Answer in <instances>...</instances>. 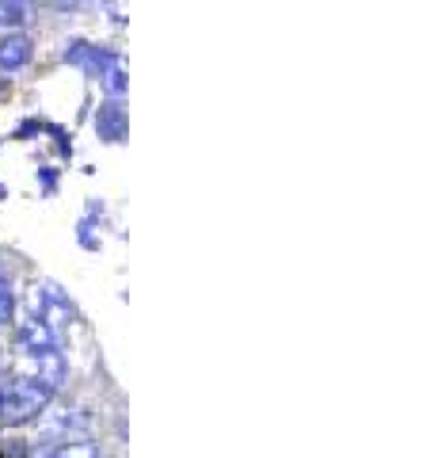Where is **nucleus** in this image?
Returning <instances> with one entry per match:
<instances>
[{
	"instance_id": "nucleus-2",
	"label": "nucleus",
	"mask_w": 434,
	"mask_h": 458,
	"mask_svg": "<svg viewBox=\"0 0 434 458\" xmlns=\"http://www.w3.org/2000/svg\"><path fill=\"white\" fill-rule=\"evenodd\" d=\"M31 306H35V318L42 325H50V328L72 321V306L65 302L62 294H57V286H35V291H31Z\"/></svg>"
},
{
	"instance_id": "nucleus-8",
	"label": "nucleus",
	"mask_w": 434,
	"mask_h": 458,
	"mask_svg": "<svg viewBox=\"0 0 434 458\" xmlns=\"http://www.w3.org/2000/svg\"><path fill=\"white\" fill-rule=\"evenodd\" d=\"M54 458H99V447L96 443H65L54 451Z\"/></svg>"
},
{
	"instance_id": "nucleus-9",
	"label": "nucleus",
	"mask_w": 434,
	"mask_h": 458,
	"mask_svg": "<svg viewBox=\"0 0 434 458\" xmlns=\"http://www.w3.org/2000/svg\"><path fill=\"white\" fill-rule=\"evenodd\" d=\"M27 20V8L23 4H16V0H0V27H20Z\"/></svg>"
},
{
	"instance_id": "nucleus-5",
	"label": "nucleus",
	"mask_w": 434,
	"mask_h": 458,
	"mask_svg": "<svg viewBox=\"0 0 434 458\" xmlns=\"http://www.w3.org/2000/svg\"><path fill=\"white\" fill-rule=\"evenodd\" d=\"M99 77H104V89L111 96L126 92V62L119 54H104V62H99Z\"/></svg>"
},
{
	"instance_id": "nucleus-6",
	"label": "nucleus",
	"mask_w": 434,
	"mask_h": 458,
	"mask_svg": "<svg viewBox=\"0 0 434 458\" xmlns=\"http://www.w3.org/2000/svg\"><path fill=\"white\" fill-rule=\"evenodd\" d=\"M96 126H99V138H107V141H122V134H126V114H122V107H119V104L99 107Z\"/></svg>"
},
{
	"instance_id": "nucleus-1",
	"label": "nucleus",
	"mask_w": 434,
	"mask_h": 458,
	"mask_svg": "<svg viewBox=\"0 0 434 458\" xmlns=\"http://www.w3.org/2000/svg\"><path fill=\"white\" fill-rule=\"evenodd\" d=\"M54 390L38 378H16L8 390H0V420L4 424H27L46 412Z\"/></svg>"
},
{
	"instance_id": "nucleus-3",
	"label": "nucleus",
	"mask_w": 434,
	"mask_h": 458,
	"mask_svg": "<svg viewBox=\"0 0 434 458\" xmlns=\"http://www.w3.org/2000/svg\"><path fill=\"white\" fill-rule=\"evenodd\" d=\"M16 344H20V352H23V355H31V360H38V355H46V352H57L54 328H50V325H42L38 318L20 321V328H16Z\"/></svg>"
},
{
	"instance_id": "nucleus-4",
	"label": "nucleus",
	"mask_w": 434,
	"mask_h": 458,
	"mask_svg": "<svg viewBox=\"0 0 434 458\" xmlns=\"http://www.w3.org/2000/svg\"><path fill=\"white\" fill-rule=\"evenodd\" d=\"M31 62V38L27 35H4L0 38V69L4 73H20Z\"/></svg>"
},
{
	"instance_id": "nucleus-7",
	"label": "nucleus",
	"mask_w": 434,
	"mask_h": 458,
	"mask_svg": "<svg viewBox=\"0 0 434 458\" xmlns=\"http://www.w3.org/2000/svg\"><path fill=\"white\" fill-rule=\"evenodd\" d=\"M16 321V286H12V279L0 276V325Z\"/></svg>"
}]
</instances>
